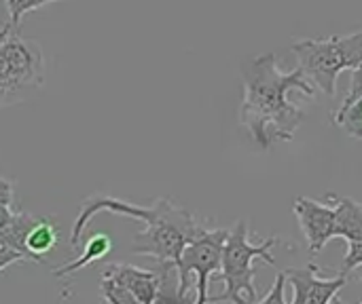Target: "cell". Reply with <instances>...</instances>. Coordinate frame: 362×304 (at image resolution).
<instances>
[{"mask_svg":"<svg viewBox=\"0 0 362 304\" xmlns=\"http://www.w3.org/2000/svg\"><path fill=\"white\" fill-rule=\"evenodd\" d=\"M240 74L244 80V102L240 106L242 127L248 129L250 138L263 150H269L276 142H291L305 121V112L288 102V93L301 91L314 97L316 87L305 78L301 68L282 72L276 53L244 61Z\"/></svg>","mask_w":362,"mask_h":304,"instance_id":"1","label":"cell"},{"mask_svg":"<svg viewBox=\"0 0 362 304\" xmlns=\"http://www.w3.org/2000/svg\"><path fill=\"white\" fill-rule=\"evenodd\" d=\"M151 207L153 212L144 222L146 229L134 237L132 252L138 256H153L161 265L176 269L185 248L195 241L206 226L170 199H157Z\"/></svg>","mask_w":362,"mask_h":304,"instance_id":"2","label":"cell"},{"mask_svg":"<svg viewBox=\"0 0 362 304\" xmlns=\"http://www.w3.org/2000/svg\"><path fill=\"white\" fill-rule=\"evenodd\" d=\"M276 243H278V237H269L267 241L252 245L250 237H248V222L240 220L229 231V237L223 248L221 277L227 288L223 294L210 296V304L225 303V300L233 304L257 303V290H255L257 271H255L252 262L263 260L269 267H276V258L272 256V250Z\"/></svg>","mask_w":362,"mask_h":304,"instance_id":"3","label":"cell"},{"mask_svg":"<svg viewBox=\"0 0 362 304\" xmlns=\"http://www.w3.org/2000/svg\"><path fill=\"white\" fill-rule=\"evenodd\" d=\"M293 53L299 57V68L305 78L333 97L337 78L346 70H356L362 63V30L346 36L303 38L293 42Z\"/></svg>","mask_w":362,"mask_h":304,"instance_id":"4","label":"cell"},{"mask_svg":"<svg viewBox=\"0 0 362 304\" xmlns=\"http://www.w3.org/2000/svg\"><path fill=\"white\" fill-rule=\"evenodd\" d=\"M45 85V57L36 40L8 34L0 42V106L23 104Z\"/></svg>","mask_w":362,"mask_h":304,"instance_id":"5","label":"cell"},{"mask_svg":"<svg viewBox=\"0 0 362 304\" xmlns=\"http://www.w3.org/2000/svg\"><path fill=\"white\" fill-rule=\"evenodd\" d=\"M229 237V231L225 229H206L195 241H191L182 258L176 267L178 273V290H176V300L185 303L187 294L191 290V279L195 275V292L197 298L193 304H210V294H208V281L216 271H221V260H223V248Z\"/></svg>","mask_w":362,"mask_h":304,"instance_id":"6","label":"cell"},{"mask_svg":"<svg viewBox=\"0 0 362 304\" xmlns=\"http://www.w3.org/2000/svg\"><path fill=\"white\" fill-rule=\"evenodd\" d=\"M293 212L299 220V226L305 235L308 250L312 254H320L325 245L335 239L337 231V214L333 203H320L316 199L299 197L293 205Z\"/></svg>","mask_w":362,"mask_h":304,"instance_id":"7","label":"cell"},{"mask_svg":"<svg viewBox=\"0 0 362 304\" xmlns=\"http://www.w3.org/2000/svg\"><path fill=\"white\" fill-rule=\"evenodd\" d=\"M284 273L293 288L291 304H331L341 288H346V275L339 273L335 279H320L316 265L308 269H286Z\"/></svg>","mask_w":362,"mask_h":304,"instance_id":"8","label":"cell"},{"mask_svg":"<svg viewBox=\"0 0 362 304\" xmlns=\"http://www.w3.org/2000/svg\"><path fill=\"white\" fill-rule=\"evenodd\" d=\"M102 275L129 290L140 303L157 304L161 296L163 275H157L153 271L138 269L132 265H108Z\"/></svg>","mask_w":362,"mask_h":304,"instance_id":"9","label":"cell"},{"mask_svg":"<svg viewBox=\"0 0 362 304\" xmlns=\"http://www.w3.org/2000/svg\"><path fill=\"white\" fill-rule=\"evenodd\" d=\"M329 201L335 205V214H337L335 239L341 237L346 241H362V203L350 197H335V195H331Z\"/></svg>","mask_w":362,"mask_h":304,"instance_id":"10","label":"cell"},{"mask_svg":"<svg viewBox=\"0 0 362 304\" xmlns=\"http://www.w3.org/2000/svg\"><path fill=\"white\" fill-rule=\"evenodd\" d=\"M110 250H112L110 237H108L106 233H95V235H91L89 241L85 243V250H83L81 256H76L72 262H66V265L53 269L51 273H53V277H57V279H68V277H72L76 271L85 269L87 265L106 258V256L110 254Z\"/></svg>","mask_w":362,"mask_h":304,"instance_id":"11","label":"cell"},{"mask_svg":"<svg viewBox=\"0 0 362 304\" xmlns=\"http://www.w3.org/2000/svg\"><path fill=\"white\" fill-rule=\"evenodd\" d=\"M40 218H36L30 212H15V216L8 222V226L4 231H0V245H6V248L19 252L25 260L36 262L34 256L28 250V235H30V231L34 229V224Z\"/></svg>","mask_w":362,"mask_h":304,"instance_id":"12","label":"cell"},{"mask_svg":"<svg viewBox=\"0 0 362 304\" xmlns=\"http://www.w3.org/2000/svg\"><path fill=\"white\" fill-rule=\"evenodd\" d=\"M57 241H59L57 226L51 220L40 218L34 224V229L30 231V235H28V250L34 256L36 265H42L45 262V256L49 252H53V248L57 245Z\"/></svg>","mask_w":362,"mask_h":304,"instance_id":"13","label":"cell"},{"mask_svg":"<svg viewBox=\"0 0 362 304\" xmlns=\"http://www.w3.org/2000/svg\"><path fill=\"white\" fill-rule=\"evenodd\" d=\"M335 125L346 129L352 138L361 140L362 138V97L352 102L350 106H339L335 112Z\"/></svg>","mask_w":362,"mask_h":304,"instance_id":"14","label":"cell"},{"mask_svg":"<svg viewBox=\"0 0 362 304\" xmlns=\"http://www.w3.org/2000/svg\"><path fill=\"white\" fill-rule=\"evenodd\" d=\"M51 2H62V0H6V8H8V21L4 25V30L8 34H17L19 30V23H21V17L30 11H36L45 4H51Z\"/></svg>","mask_w":362,"mask_h":304,"instance_id":"15","label":"cell"},{"mask_svg":"<svg viewBox=\"0 0 362 304\" xmlns=\"http://www.w3.org/2000/svg\"><path fill=\"white\" fill-rule=\"evenodd\" d=\"M100 294L108 304H144L140 303L129 290H125L123 286H119L117 281L108 279V277H100Z\"/></svg>","mask_w":362,"mask_h":304,"instance_id":"16","label":"cell"},{"mask_svg":"<svg viewBox=\"0 0 362 304\" xmlns=\"http://www.w3.org/2000/svg\"><path fill=\"white\" fill-rule=\"evenodd\" d=\"M362 267V241H348V254L341 265V275H348L354 269Z\"/></svg>","mask_w":362,"mask_h":304,"instance_id":"17","label":"cell"},{"mask_svg":"<svg viewBox=\"0 0 362 304\" xmlns=\"http://www.w3.org/2000/svg\"><path fill=\"white\" fill-rule=\"evenodd\" d=\"M284 290H286V273H278L272 290L267 292V296L263 300H257L255 304H288L286 303V296H284Z\"/></svg>","mask_w":362,"mask_h":304,"instance_id":"18","label":"cell"},{"mask_svg":"<svg viewBox=\"0 0 362 304\" xmlns=\"http://www.w3.org/2000/svg\"><path fill=\"white\" fill-rule=\"evenodd\" d=\"M358 97H362V63L356 68V70H352L350 91H348V95L344 97L341 106H350V104H352V102H356Z\"/></svg>","mask_w":362,"mask_h":304,"instance_id":"19","label":"cell"},{"mask_svg":"<svg viewBox=\"0 0 362 304\" xmlns=\"http://www.w3.org/2000/svg\"><path fill=\"white\" fill-rule=\"evenodd\" d=\"M23 260H25V258H23L19 252L11 250V248H6V245H0V273H2L4 269H8L11 265L23 262Z\"/></svg>","mask_w":362,"mask_h":304,"instance_id":"20","label":"cell"},{"mask_svg":"<svg viewBox=\"0 0 362 304\" xmlns=\"http://www.w3.org/2000/svg\"><path fill=\"white\" fill-rule=\"evenodd\" d=\"M13 188L15 184L0 176V205H13V195H15Z\"/></svg>","mask_w":362,"mask_h":304,"instance_id":"21","label":"cell"},{"mask_svg":"<svg viewBox=\"0 0 362 304\" xmlns=\"http://www.w3.org/2000/svg\"><path fill=\"white\" fill-rule=\"evenodd\" d=\"M13 216H15V212L11 209V205H0V231H4L8 226Z\"/></svg>","mask_w":362,"mask_h":304,"instance_id":"22","label":"cell"},{"mask_svg":"<svg viewBox=\"0 0 362 304\" xmlns=\"http://www.w3.org/2000/svg\"><path fill=\"white\" fill-rule=\"evenodd\" d=\"M6 36H8V32H6V30L2 28V30H0V42H2V40H4Z\"/></svg>","mask_w":362,"mask_h":304,"instance_id":"23","label":"cell"},{"mask_svg":"<svg viewBox=\"0 0 362 304\" xmlns=\"http://www.w3.org/2000/svg\"><path fill=\"white\" fill-rule=\"evenodd\" d=\"M361 281H362V273H361ZM331 304H346V303H341V300H337V298H335V300H333V303H331Z\"/></svg>","mask_w":362,"mask_h":304,"instance_id":"24","label":"cell"}]
</instances>
